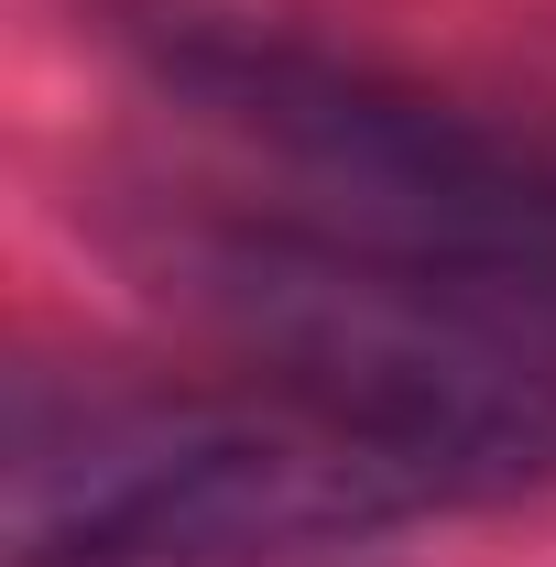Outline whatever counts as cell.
Masks as SVG:
<instances>
[{"mask_svg":"<svg viewBox=\"0 0 556 567\" xmlns=\"http://www.w3.org/2000/svg\"><path fill=\"white\" fill-rule=\"evenodd\" d=\"M121 262L240 382L371 447L425 513L556 481V317L349 251L251 197H142Z\"/></svg>","mask_w":556,"mask_h":567,"instance_id":"6da1fadb","label":"cell"},{"mask_svg":"<svg viewBox=\"0 0 556 567\" xmlns=\"http://www.w3.org/2000/svg\"><path fill=\"white\" fill-rule=\"evenodd\" d=\"M110 44L240 175L229 197L349 251L556 317V121L208 0H121Z\"/></svg>","mask_w":556,"mask_h":567,"instance_id":"7a4b0ae2","label":"cell"},{"mask_svg":"<svg viewBox=\"0 0 556 567\" xmlns=\"http://www.w3.org/2000/svg\"><path fill=\"white\" fill-rule=\"evenodd\" d=\"M425 513L371 447L262 382H99L22 371L0 447L11 567L76 546H153L197 567H274Z\"/></svg>","mask_w":556,"mask_h":567,"instance_id":"3957f363","label":"cell"},{"mask_svg":"<svg viewBox=\"0 0 556 567\" xmlns=\"http://www.w3.org/2000/svg\"><path fill=\"white\" fill-rule=\"evenodd\" d=\"M33 567H197V557H153V546H76V557H33Z\"/></svg>","mask_w":556,"mask_h":567,"instance_id":"277c9868","label":"cell"}]
</instances>
